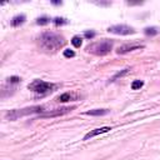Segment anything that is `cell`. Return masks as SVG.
Wrapping results in <instances>:
<instances>
[{"label": "cell", "instance_id": "6da1fadb", "mask_svg": "<svg viewBox=\"0 0 160 160\" xmlns=\"http://www.w3.org/2000/svg\"><path fill=\"white\" fill-rule=\"evenodd\" d=\"M38 42H39V46L44 51L55 52V51L60 50L66 44V40L60 34H56L52 31H45L38 38Z\"/></svg>", "mask_w": 160, "mask_h": 160}, {"label": "cell", "instance_id": "7a4b0ae2", "mask_svg": "<svg viewBox=\"0 0 160 160\" xmlns=\"http://www.w3.org/2000/svg\"><path fill=\"white\" fill-rule=\"evenodd\" d=\"M112 45H114V41L112 40H109V39H102L100 41H96V42H92L91 45H89L86 48V50L94 55H98V56H104L106 54H109L111 50H112Z\"/></svg>", "mask_w": 160, "mask_h": 160}, {"label": "cell", "instance_id": "3957f363", "mask_svg": "<svg viewBox=\"0 0 160 160\" xmlns=\"http://www.w3.org/2000/svg\"><path fill=\"white\" fill-rule=\"evenodd\" d=\"M44 111V106L40 105H35V106H29V108H24V109H14L10 110L5 114V118L8 120H16L19 118L26 116V115H31V114H41Z\"/></svg>", "mask_w": 160, "mask_h": 160}, {"label": "cell", "instance_id": "277c9868", "mask_svg": "<svg viewBox=\"0 0 160 160\" xmlns=\"http://www.w3.org/2000/svg\"><path fill=\"white\" fill-rule=\"evenodd\" d=\"M55 88H56L55 84L46 82V81L40 80V79H36V80H34L32 82H30V84L28 85V89L31 90L32 92H35L38 96H45V95H48L49 92L54 91Z\"/></svg>", "mask_w": 160, "mask_h": 160}, {"label": "cell", "instance_id": "5b68a950", "mask_svg": "<svg viewBox=\"0 0 160 160\" xmlns=\"http://www.w3.org/2000/svg\"><path fill=\"white\" fill-rule=\"evenodd\" d=\"M108 31L109 32H112V34H116V35H130V34H134L135 30L134 28L131 26H128V25H124V24H118V25H112V26H109L108 28Z\"/></svg>", "mask_w": 160, "mask_h": 160}, {"label": "cell", "instance_id": "8992f818", "mask_svg": "<svg viewBox=\"0 0 160 160\" xmlns=\"http://www.w3.org/2000/svg\"><path fill=\"white\" fill-rule=\"evenodd\" d=\"M140 49H144L142 44H124V45L118 48L116 52L118 54H126V52H131L134 50H140Z\"/></svg>", "mask_w": 160, "mask_h": 160}, {"label": "cell", "instance_id": "52a82bcc", "mask_svg": "<svg viewBox=\"0 0 160 160\" xmlns=\"http://www.w3.org/2000/svg\"><path fill=\"white\" fill-rule=\"evenodd\" d=\"M71 110H74V106H71V108H62V109H55L54 111L44 112V114H41L40 116H41V118H54V116H60V115L68 114V112H70Z\"/></svg>", "mask_w": 160, "mask_h": 160}, {"label": "cell", "instance_id": "ba28073f", "mask_svg": "<svg viewBox=\"0 0 160 160\" xmlns=\"http://www.w3.org/2000/svg\"><path fill=\"white\" fill-rule=\"evenodd\" d=\"M110 130H111V128H109V126H102V128H98V129L90 130L88 134H85L84 140H89V139H91V138H94V136H96V135L105 134V132H108V131H110Z\"/></svg>", "mask_w": 160, "mask_h": 160}, {"label": "cell", "instance_id": "9c48e42d", "mask_svg": "<svg viewBox=\"0 0 160 160\" xmlns=\"http://www.w3.org/2000/svg\"><path fill=\"white\" fill-rule=\"evenodd\" d=\"M75 99H76V95L74 92H69L68 91V92H64V94L59 95L56 98V101H59V102H66V101H72Z\"/></svg>", "mask_w": 160, "mask_h": 160}, {"label": "cell", "instance_id": "30bf717a", "mask_svg": "<svg viewBox=\"0 0 160 160\" xmlns=\"http://www.w3.org/2000/svg\"><path fill=\"white\" fill-rule=\"evenodd\" d=\"M25 20H26V16L24 15V14H20V15H16V16H14L12 19H11V26H14V28H18V26H20L21 24H24L25 22Z\"/></svg>", "mask_w": 160, "mask_h": 160}, {"label": "cell", "instance_id": "8fae6325", "mask_svg": "<svg viewBox=\"0 0 160 160\" xmlns=\"http://www.w3.org/2000/svg\"><path fill=\"white\" fill-rule=\"evenodd\" d=\"M109 112L108 109H94V110H89L85 114L86 115H91V116H101V115H106Z\"/></svg>", "mask_w": 160, "mask_h": 160}, {"label": "cell", "instance_id": "7c38bea8", "mask_svg": "<svg viewBox=\"0 0 160 160\" xmlns=\"http://www.w3.org/2000/svg\"><path fill=\"white\" fill-rule=\"evenodd\" d=\"M130 70H131L130 68H126V69H124L122 71H119V72H116V74H115V75H114V76H112V78L110 79V81H115V80H116L118 78H121V76L126 75V74H128V72H129Z\"/></svg>", "mask_w": 160, "mask_h": 160}, {"label": "cell", "instance_id": "4fadbf2b", "mask_svg": "<svg viewBox=\"0 0 160 160\" xmlns=\"http://www.w3.org/2000/svg\"><path fill=\"white\" fill-rule=\"evenodd\" d=\"M70 41H71V44H72L75 48H80V46H81V42H82V39H81L79 35H75V36H72V39H71Z\"/></svg>", "mask_w": 160, "mask_h": 160}, {"label": "cell", "instance_id": "5bb4252c", "mask_svg": "<svg viewBox=\"0 0 160 160\" xmlns=\"http://www.w3.org/2000/svg\"><path fill=\"white\" fill-rule=\"evenodd\" d=\"M51 21H52L55 25H65V24H68V20L64 19V18H54Z\"/></svg>", "mask_w": 160, "mask_h": 160}, {"label": "cell", "instance_id": "9a60e30c", "mask_svg": "<svg viewBox=\"0 0 160 160\" xmlns=\"http://www.w3.org/2000/svg\"><path fill=\"white\" fill-rule=\"evenodd\" d=\"M144 32H145L146 35L152 36V35H156V34H158V29H156V28H154V26H151V28H145Z\"/></svg>", "mask_w": 160, "mask_h": 160}, {"label": "cell", "instance_id": "2e32d148", "mask_svg": "<svg viewBox=\"0 0 160 160\" xmlns=\"http://www.w3.org/2000/svg\"><path fill=\"white\" fill-rule=\"evenodd\" d=\"M142 85H144V82H142L141 80H134V81L131 82V89H132V90H138V89H140Z\"/></svg>", "mask_w": 160, "mask_h": 160}, {"label": "cell", "instance_id": "e0dca14e", "mask_svg": "<svg viewBox=\"0 0 160 160\" xmlns=\"http://www.w3.org/2000/svg\"><path fill=\"white\" fill-rule=\"evenodd\" d=\"M49 22H50V19L46 18V16H41V18H39V19L36 20V24H38V25H46V24H49Z\"/></svg>", "mask_w": 160, "mask_h": 160}, {"label": "cell", "instance_id": "ac0fdd59", "mask_svg": "<svg viewBox=\"0 0 160 160\" xmlns=\"http://www.w3.org/2000/svg\"><path fill=\"white\" fill-rule=\"evenodd\" d=\"M20 78L19 76H10L9 79H8V84H18V82H20Z\"/></svg>", "mask_w": 160, "mask_h": 160}, {"label": "cell", "instance_id": "d6986e66", "mask_svg": "<svg viewBox=\"0 0 160 160\" xmlns=\"http://www.w3.org/2000/svg\"><path fill=\"white\" fill-rule=\"evenodd\" d=\"M64 56L65 58H74L75 52L72 50H70V49H66V50H64Z\"/></svg>", "mask_w": 160, "mask_h": 160}, {"label": "cell", "instance_id": "ffe728a7", "mask_svg": "<svg viewBox=\"0 0 160 160\" xmlns=\"http://www.w3.org/2000/svg\"><path fill=\"white\" fill-rule=\"evenodd\" d=\"M84 36H85L86 39H92V38L95 36V31H92V30H90V31H85V32H84Z\"/></svg>", "mask_w": 160, "mask_h": 160}]
</instances>
